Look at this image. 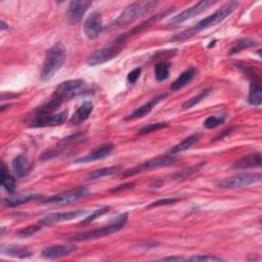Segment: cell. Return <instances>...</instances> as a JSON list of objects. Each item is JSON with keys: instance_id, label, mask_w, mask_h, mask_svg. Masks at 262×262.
<instances>
[{"instance_id": "23", "label": "cell", "mask_w": 262, "mask_h": 262, "mask_svg": "<svg viewBox=\"0 0 262 262\" xmlns=\"http://www.w3.org/2000/svg\"><path fill=\"white\" fill-rule=\"evenodd\" d=\"M195 75H196V70L194 68H190V69L186 70L185 72H183L181 74V76H179V78L176 81L170 85V90L171 91H180V90L184 89L185 86H187L188 84H190L193 81Z\"/></svg>"}, {"instance_id": "34", "label": "cell", "mask_w": 262, "mask_h": 262, "mask_svg": "<svg viewBox=\"0 0 262 262\" xmlns=\"http://www.w3.org/2000/svg\"><path fill=\"white\" fill-rule=\"evenodd\" d=\"M226 121V117L225 116H210L208 117L205 122H204V126L207 128V129H214V128H217L218 126H221L225 123Z\"/></svg>"}, {"instance_id": "2", "label": "cell", "mask_w": 262, "mask_h": 262, "mask_svg": "<svg viewBox=\"0 0 262 262\" xmlns=\"http://www.w3.org/2000/svg\"><path fill=\"white\" fill-rule=\"evenodd\" d=\"M239 7V3L237 2H230L225 4L221 9H218L214 14L210 15L209 17L201 20L197 25L194 27L183 31L182 33L177 34L176 36H173L172 41L174 42H184L197 34H199L201 31L206 30L208 28H211L217 24H220L223 22L225 19H227L230 15H232Z\"/></svg>"}, {"instance_id": "14", "label": "cell", "mask_w": 262, "mask_h": 262, "mask_svg": "<svg viewBox=\"0 0 262 262\" xmlns=\"http://www.w3.org/2000/svg\"><path fill=\"white\" fill-rule=\"evenodd\" d=\"M84 139H85V135H84V134H77V135L68 137V138H66V139H63V140L59 143V145L57 146V148H53L51 151L49 150L48 152H46L45 154L42 155L41 159H42V160H49V159H52V158H54V157H57L60 153L64 152L66 149H68L67 147L72 146V145H75V144H77V143H80V142H82Z\"/></svg>"}, {"instance_id": "13", "label": "cell", "mask_w": 262, "mask_h": 262, "mask_svg": "<svg viewBox=\"0 0 262 262\" xmlns=\"http://www.w3.org/2000/svg\"><path fill=\"white\" fill-rule=\"evenodd\" d=\"M84 214H86V211L83 209H78V210L68 211V212L53 213V214L46 216L45 218H42V220L40 221V224L46 225V226L55 225V224H59L62 222H68V221L75 220V218H78Z\"/></svg>"}, {"instance_id": "24", "label": "cell", "mask_w": 262, "mask_h": 262, "mask_svg": "<svg viewBox=\"0 0 262 262\" xmlns=\"http://www.w3.org/2000/svg\"><path fill=\"white\" fill-rule=\"evenodd\" d=\"M42 195H24V196H16V197H9L3 200V204L6 207H17L23 204H26L31 201H36L42 199Z\"/></svg>"}, {"instance_id": "28", "label": "cell", "mask_w": 262, "mask_h": 262, "mask_svg": "<svg viewBox=\"0 0 262 262\" xmlns=\"http://www.w3.org/2000/svg\"><path fill=\"white\" fill-rule=\"evenodd\" d=\"M122 169V166H112V167H107V168H102L99 170H95L91 172L89 176H87L86 180L87 181H95L104 177H110L114 176V174L118 173Z\"/></svg>"}, {"instance_id": "31", "label": "cell", "mask_w": 262, "mask_h": 262, "mask_svg": "<svg viewBox=\"0 0 262 262\" xmlns=\"http://www.w3.org/2000/svg\"><path fill=\"white\" fill-rule=\"evenodd\" d=\"M204 164H205V163H200V164H198V165H194V166H191V167H189V168H186V169H184V170H182V171L177 172L172 178H173L174 180H177V181L186 180V179H188V178L194 176V174H196L197 172H199L200 169L203 167Z\"/></svg>"}, {"instance_id": "36", "label": "cell", "mask_w": 262, "mask_h": 262, "mask_svg": "<svg viewBox=\"0 0 262 262\" xmlns=\"http://www.w3.org/2000/svg\"><path fill=\"white\" fill-rule=\"evenodd\" d=\"M42 228L40 226H30L27 227L25 229H22L18 232V236L20 238H29L33 235H35L36 233H38Z\"/></svg>"}, {"instance_id": "4", "label": "cell", "mask_w": 262, "mask_h": 262, "mask_svg": "<svg viewBox=\"0 0 262 262\" xmlns=\"http://www.w3.org/2000/svg\"><path fill=\"white\" fill-rule=\"evenodd\" d=\"M157 6L158 3L156 2H138L131 4L128 7H126L125 10L120 14V16L108 26L107 30L115 31L123 28L124 26L134 23L140 17L155 9Z\"/></svg>"}, {"instance_id": "3", "label": "cell", "mask_w": 262, "mask_h": 262, "mask_svg": "<svg viewBox=\"0 0 262 262\" xmlns=\"http://www.w3.org/2000/svg\"><path fill=\"white\" fill-rule=\"evenodd\" d=\"M66 58V47L62 42L55 43L46 55L45 63H43V68L41 71V80L43 82L52 80L65 64Z\"/></svg>"}, {"instance_id": "1", "label": "cell", "mask_w": 262, "mask_h": 262, "mask_svg": "<svg viewBox=\"0 0 262 262\" xmlns=\"http://www.w3.org/2000/svg\"><path fill=\"white\" fill-rule=\"evenodd\" d=\"M85 91V82L83 80L75 79L65 81L57 87L51 100L37 111V114H51L63 103L82 95Z\"/></svg>"}, {"instance_id": "21", "label": "cell", "mask_w": 262, "mask_h": 262, "mask_svg": "<svg viewBox=\"0 0 262 262\" xmlns=\"http://www.w3.org/2000/svg\"><path fill=\"white\" fill-rule=\"evenodd\" d=\"M2 253L10 257L20 258V259H26L33 256L32 251H30L28 248H25L19 245L2 246Z\"/></svg>"}, {"instance_id": "22", "label": "cell", "mask_w": 262, "mask_h": 262, "mask_svg": "<svg viewBox=\"0 0 262 262\" xmlns=\"http://www.w3.org/2000/svg\"><path fill=\"white\" fill-rule=\"evenodd\" d=\"M12 166H13V169H14L15 173L20 178L26 177L31 170V164H30L28 158L24 155L17 156L13 160Z\"/></svg>"}, {"instance_id": "35", "label": "cell", "mask_w": 262, "mask_h": 262, "mask_svg": "<svg viewBox=\"0 0 262 262\" xmlns=\"http://www.w3.org/2000/svg\"><path fill=\"white\" fill-rule=\"evenodd\" d=\"M109 207H102V208H100L99 210H96L95 212H93V213H91V215H89L87 216L85 220L81 223V225L82 226H86V225H89V224H91L92 222H94L95 220H97L98 217H101V216H103V215H105L108 211H109Z\"/></svg>"}, {"instance_id": "10", "label": "cell", "mask_w": 262, "mask_h": 262, "mask_svg": "<svg viewBox=\"0 0 262 262\" xmlns=\"http://www.w3.org/2000/svg\"><path fill=\"white\" fill-rule=\"evenodd\" d=\"M68 119V112L63 111L57 114H37L34 120L31 121L30 126L34 128L54 127L65 123Z\"/></svg>"}, {"instance_id": "26", "label": "cell", "mask_w": 262, "mask_h": 262, "mask_svg": "<svg viewBox=\"0 0 262 262\" xmlns=\"http://www.w3.org/2000/svg\"><path fill=\"white\" fill-rule=\"evenodd\" d=\"M2 186L9 193H14L17 186L15 178L9 172L5 163L2 164Z\"/></svg>"}, {"instance_id": "5", "label": "cell", "mask_w": 262, "mask_h": 262, "mask_svg": "<svg viewBox=\"0 0 262 262\" xmlns=\"http://www.w3.org/2000/svg\"><path fill=\"white\" fill-rule=\"evenodd\" d=\"M128 217H129L128 213H123L116 218V221L109 224L108 226L102 227L100 229H97V230H94L91 232L76 234V235L72 236L70 238V240L74 241V242H85V241L97 240V239H101V238L113 235L115 233L120 232L121 230H123L125 228V226L128 222Z\"/></svg>"}, {"instance_id": "25", "label": "cell", "mask_w": 262, "mask_h": 262, "mask_svg": "<svg viewBox=\"0 0 262 262\" xmlns=\"http://www.w3.org/2000/svg\"><path fill=\"white\" fill-rule=\"evenodd\" d=\"M248 102L250 105L259 107L262 103V87L259 80H253L250 84Z\"/></svg>"}, {"instance_id": "6", "label": "cell", "mask_w": 262, "mask_h": 262, "mask_svg": "<svg viewBox=\"0 0 262 262\" xmlns=\"http://www.w3.org/2000/svg\"><path fill=\"white\" fill-rule=\"evenodd\" d=\"M127 34H123L118 36L116 39H114L109 46L102 48L98 51H96L93 55L90 56V58L87 59V65L96 67L99 65H102L104 63H107L114 58H116L124 49L127 39H128Z\"/></svg>"}, {"instance_id": "42", "label": "cell", "mask_w": 262, "mask_h": 262, "mask_svg": "<svg viewBox=\"0 0 262 262\" xmlns=\"http://www.w3.org/2000/svg\"><path fill=\"white\" fill-rule=\"evenodd\" d=\"M188 259L184 258V257H166V258H161L159 259V261H172V262H181V261H187Z\"/></svg>"}, {"instance_id": "20", "label": "cell", "mask_w": 262, "mask_h": 262, "mask_svg": "<svg viewBox=\"0 0 262 262\" xmlns=\"http://www.w3.org/2000/svg\"><path fill=\"white\" fill-rule=\"evenodd\" d=\"M93 110H94V105H93L92 102L83 103L78 108V110L74 113L72 118L70 119V123L72 125H78V124L84 122L85 120L90 118V116L93 113Z\"/></svg>"}, {"instance_id": "12", "label": "cell", "mask_w": 262, "mask_h": 262, "mask_svg": "<svg viewBox=\"0 0 262 262\" xmlns=\"http://www.w3.org/2000/svg\"><path fill=\"white\" fill-rule=\"evenodd\" d=\"M214 5H215V2H210V0H203V2H200V3L196 4L195 6L189 8L188 10L182 12L180 15L173 17L171 19L170 23L173 24V25L184 23V22L188 21L189 19H192V18H194L196 16L201 15L207 9H209L211 6H214Z\"/></svg>"}, {"instance_id": "17", "label": "cell", "mask_w": 262, "mask_h": 262, "mask_svg": "<svg viewBox=\"0 0 262 262\" xmlns=\"http://www.w3.org/2000/svg\"><path fill=\"white\" fill-rule=\"evenodd\" d=\"M92 6V2L86 0H78V2H71L68 8V19L71 24H77L81 21L82 17Z\"/></svg>"}, {"instance_id": "30", "label": "cell", "mask_w": 262, "mask_h": 262, "mask_svg": "<svg viewBox=\"0 0 262 262\" xmlns=\"http://www.w3.org/2000/svg\"><path fill=\"white\" fill-rule=\"evenodd\" d=\"M171 65L166 62H162L156 65L155 67V78L158 82H162L169 78Z\"/></svg>"}, {"instance_id": "40", "label": "cell", "mask_w": 262, "mask_h": 262, "mask_svg": "<svg viewBox=\"0 0 262 262\" xmlns=\"http://www.w3.org/2000/svg\"><path fill=\"white\" fill-rule=\"evenodd\" d=\"M135 186H136L135 183H126V184L121 185V186H119V187H117V188H114V189L111 191V193L117 194V193H120V192H123V191H127V190H130V189H134Z\"/></svg>"}, {"instance_id": "41", "label": "cell", "mask_w": 262, "mask_h": 262, "mask_svg": "<svg viewBox=\"0 0 262 262\" xmlns=\"http://www.w3.org/2000/svg\"><path fill=\"white\" fill-rule=\"evenodd\" d=\"M232 130H233V128H230V129H227V130H224L223 133H221V134H218L215 138H214V142L215 141H221V140H224L225 139V137H227L228 135H230L231 133H232Z\"/></svg>"}, {"instance_id": "7", "label": "cell", "mask_w": 262, "mask_h": 262, "mask_svg": "<svg viewBox=\"0 0 262 262\" xmlns=\"http://www.w3.org/2000/svg\"><path fill=\"white\" fill-rule=\"evenodd\" d=\"M261 179V173H240L220 181L217 186L222 189H237L259 183Z\"/></svg>"}, {"instance_id": "38", "label": "cell", "mask_w": 262, "mask_h": 262, "mask_svg": "<svg viewBox=\"0 0 262 262\" xmlns=\"http://www.w3.org/2000/svg\"><path fill=\"white\" fill-rule=\"evenodd\" d=\"M188 260L189 261H209V262H212V261H223L224 259H222L220 257H216V256L207 255V256H194V257L189 258Z\"/></svg>"}, {"instance_id": "39", "label": "cell", "mask_w": 262, "mask_h": 262, "mask_svg": "<svg viewBox=\"0 0 262 262\" xmlns=\"http://www.w3.org/2000/svg\"><path fill=\"white\" fill-rule=\"evenodd\" d=\"M141 73H142V68H136L135 70L131 71L128 76H127V81L130 83V84H135L138 79L140 78L141 76Z\"/></svg>"}, {"instance_id": "15", "label": "cell", "mask_w": 262, "mask_h": 262, "mask_svg": "<svg viewBox=\"0 0 262 262\" xmlns=\"http://www.w3.org/2000/svg\"><path fill=\"white\" fill-rule=\"evenodd\" d=\"M114 148L115 147L113 144H104V145L94 149L90 154L76 159L74 162L76 164H84V163H90V162L105 159L113 152Z\"/></svg>"}, {"instance_id": "16", "label": "cell", "mask_w": 262, "mask_h": 262, "mask_svg": "<svg viewBox=\"0 0 262 262\" xmlns=\"http://www.w3.org/2000/svg\"><path fill=\"white\" fill-rule=\"evenodd\" d=\"M77 250V248L73 245H52L47 247L42 251V257L49 259V260H55L60 259L66 256H69L70 254L74 253Z\"/></svg>"}, {"instance_id": "8", "label": "cell", "mask_w": 262, "mask_h": 262, "mask_svg": "<svg viewBox=\"0 0 262 262\" xmlns=\"http://www.w3.org/2000/svg\"><path fill=\"white\" fill-rule=\"evenodd\" d=\"M90 195V191L85 188H77L69 190L58 195L52 196L43 201V204L48 205H68L76 203Z\"/></svg>"}, {"instance_id": "27", "label": "cell", "mask_w": 262, "mask_h": 262, "mask_svg": "<svg viewBox=\"0 0 262 262\" xmlns=\"http://www.w3.org/2000/svg\"><path fill=\"white\" fill-rule=\"evenodd\" d=\"M200 137H201L200 134H194V135H192V136L186 138L183 142H181V143L178 144L177 146H174V147L171 149L170 153H171L172 155H174V154H178V153H181V152H184V151L189 150L190 148H192V147L199 141Z\"/></svg>"}, {"instance_id": "32", "label": "cell", "mask_w": 262, "mask_h": 262, "mask_svg": "<svg viewBox=\"0 0 262 262\" xmlns=\"http://www.w3.org/2000/svg\"><path fill=\"white\" fill-rule=\"evenodd\" d=\"M209 94H210V90H203L198 96H196V97H194V98L188 100L187 102H185V103L183 104V106H182L183 109H184V110H188V109H191V108L197 106V105L200 104L204 99H206Z\"/></svg>"}, {"instance_id": "29", "label": "cell", "mask_w": 262, "mask_h": 262, "mask_svg": "<svg viewBox=\"0 0 262 262\" xmlns=\"http://www.w3.org/2000/svg\"><path fill=\"white\" fill-rule=\"evenodd\" d=\"M257 45H258V43H257L255 40L250 39V38L240 39V40L236 41L235 45L231 48V50H230V52H229V55H230V56L236 55V54H238V53L243 52L244 50H247V49L256 47Z\"/></svg>"}, {"instance_id": "19", "label": "cell", "mask_w": 262, "mask_h": 262, "mask_svg": "<svg viewBox=\"0 0 262 262\" xmlns=\"http://www.w3.org/2000/svg\"><path fill=\"white\" fill-rule=\"evenodd\" d=\"M262 164L261 161V154L260 153H253L247 156L242 157L237 162L234 163V169H249V168H257L260 167Z\"/></svg>"}, {"instance_id": "11", "label": "cell", "mask_w": 262, "mask_h": 262, "mask_svg": "<svg viewBox=\"0 0 262 262\" xmlns=\"http://www.w3.org/2000/svg\"><path fill=\"white\" fill-rule=\"evenodd\" d=\"M104 30L103 26V20H102V15L100 12H93L89 18L86 19L84 26H83V31L87 39L90 40H96L99 38L101 33Z\"/></svg>"}, {"instance_id": "33", "label": "cell", "mask_w": 262, "mask_h": 262, "mask_svg": "<svg viewBox=\"0 0 262 262\" xmlns=\"http://www.w3.org/2000/svg\"><path fill=\"white\" fill-rule=\"evenodd\" d=\"M169 126L168 123H164V122H158V123H151L145 127H143L142 129L139 130V135L144 136V135H148L151 133H154V131H158L164 128H167Z\"/></svg>"}, {"instance_id": "43", "label": "cell", "mask_w": 262, "mask_h": 262, "mask_svg": "<svg viewBox=\"0 0 262 262\" xmlns=\"http://www.w3.org/2000/svg\"><path fill=\"white\" fill-rule=\"evenodd\" d=\"M0 27H2V30L4 31V30H6V29H9V26H7V24L3 21L2 22V25H0Z\"/></svg>"}, {"instance_id": "18", "label": "cell", "mask_w": 262, "mask_h": 262, "mask_svg": "<svg viewBox=\"0 0 262 262\" xmlns=\"http://www.w3.org/2000/svg\"><path fill=\"white\" fill-rule=\"evenodd\" d=\"M168 97V94H163L160 95L154 99H152L150 102L146 103L145 105H143L142 107L138 108L136 111H134L133 114H130V116H128L126 118V120H136V119H140V118H144L147 115H149L152 110L163 100H165Z\"/></svg>"}, {"instance_id": "9", "label": "cell", "mask_w": 262, "mask_h": 262, "mask_svg": "<svg viewBox=\"0 0 262 262\" xmlns=\"http://www.w3.org/2000/svg\"><path fill=\"white\" fill-rule=\"evenodd\" d=\"M177 162V158L172 156V155H165V156H160L157 158H154L152 160H149L135 168H133L131 170H128L125 172L124 178H128V177H133L136 176L138 173H141L145 170H149V169H155V168H163V167H168L173 165L174 163Z\"/></svg>"}, {"instance_id": "37", "label": "cell", "mask_w": 262, "mask_h": 262, "mask_svg": "<svg viewBox=\"0 0 262 262\" xmlns=\"http://www.w3.org/2000/svg\"><path fill=\"white\" fill-rule=\"evenodd\" d=\"M179 201H180L179 198H165V199H161V200H158L156 202L151 203L149 206H147V209H151V208H155V207H160V206L173 205V204H176Z\"/></svg>"}]
</instances>
